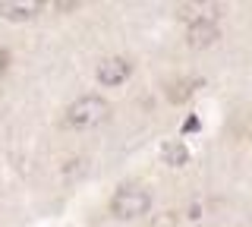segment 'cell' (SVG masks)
<instances>
[{
    "mask_svg": "<svg viewBox=\"0 0 252 227\" xmlns=\"http://www.w3.org/2000/svg\"><path fill=\"white\" fill-rule=\"evenodd\" d=\"M110 117V104L101 95H82L66 107V127L69 130H94Z\"/></svg>",
    "mask_w": 252,
    "mask_h": 227,
    "instance_id": "cell-1",
    "label": "cell"
},
{
    "mask_svg": "<svg viewBox=\"0 0 252 227\" xmlns=\"http://www.w3.org/2000/svg\"><path fill=\"white\" fill-rule=\"evenodd\" d=\"M152 205V195H148L145 186L139 183H126L117 190V195L110 199V211H114L120 221H132V218H142Z\"/></svg>",
    "mask_w": 252,
    "mask_h": 227,
    "instance_id": "cell-2",
    "label": "cell"
},
{
    "mask_svg": "<svg viewBox=\"0 0 252 227\" xmlns=\"http://www.w3.org/2000/svg\"><path fill=\"white\" fill-rule=\"evenodd\" d=\"M132 73V64L126 57H104L98 64V82L101 85H120L129 79Z\"/></svg>",
    "mask_w": 252,
    "mask_h": 227,
    "instance_id": "cell-3",
    "label": "cell"
},
{
    "mask_svg": "<svg viewBox=\"0 0 252 227\" xmlns=\"http://www.w3.org/2000/svg\"><path fill=\"white\" fill-rule=\"evenodd\" d=\"M41 13V0H3L0 3V16L3 19H13V22H22V19H32Z\"/></svg>",
    "mask_w": 252,
    "mask_h": 227,
    "instance_id": "cell-4",
    "label": "cell"
},
{
    "mask_svg": "<svg viewBox=\"0 0 252 227\" xmlns=\"http://www.w3.org/2000/svg\"><path fill=\"white\" fill-rule=\"evenodd\" d=\"M218 41V26L215 19H202V22H192L186 32V44L189 48H208V44Z\"/></svg>",
    "mask_w": 252,
    "mask_h": 227,
    "instance_id": "cell-5",
    "label": "cell"
},
{
    "mask_svg": "<svg viewBox=\"0 0 252 227\" xmlns=\"http://www.w3.org/2000/svg\"><path fill=\"white\" fill-rule=\"evenodd\" d=\"M161 158H164V164H170V167H183L189 161V148L183 142H167L161 148Z\"/></svg>",
    "mask_w": 252,
    "mask_h": 227,
    "instance_id": "cell-6",
    "label": "cell"
},
{
    "mask_svg": "<svg viewBox=\"0 0 252 227\" xmlns=\"http://www.w3.org/2000/svg\"><path fill=\"white\" fill-rule=\"evenodd\" d=\"M6 66H10V54H6L3 48H0V76L6 73Z\"/></svg>",
    "mask_w": 252,
    "mask_h": 227,
    "instance_id": "cell-7",
    "label": "cell"
},
{
    "mask_svg": "<svg viewBox=\"0 0 252 227\" xmlns=\"http://www.w3.org/2000/svg\"><path fill=\"white\" fill-rule=\"evenodd\" d=\"M192 130H199V120H195V117H189V120L183 123V132H192Z\"/></svg>",
    "mask_w": 252,
    "mask_h": 227,
    "instance_id": "cell-8",
    "label": "cell"
}]
</instances>
